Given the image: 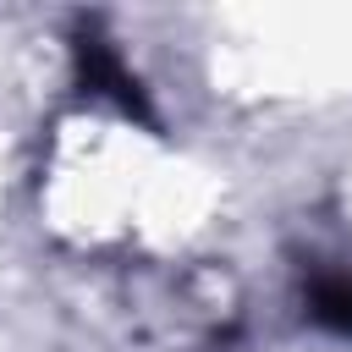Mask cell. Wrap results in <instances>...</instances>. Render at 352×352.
I'll use <instances>...</instances> for the list:
<instances>
[{
  "instance_id": "6da1fadb",
  "label": "cell",
  "mask_w": 352,
  "mask_h": 352,
  "mask_svg": "<svg viewBox=\"0 0 352 352\" xmlns=\"http://www.w3.org/2000/svg\"><path fill=\"white\" fill-rule=\"evenodd\" d=\"M77 77H82L88 94H104V99H116L126 116H143V121H148V99H143V88H138V77L121 66V55L110 50V38L77 33Z\"/></svg>"
},
{
  "instance_id": "7a4b0ae2",
  "label": "cell",
  "mask_w": 352,
  "mask_h": 352,
  "mask_svg": "<svg viewBox=\"0 0 352 352\" xmlns=\"http://www.w3.org/2000/svg\"><path fill=\"white\" fill-rule=\"evenodd\" d=\"M308 314H314V324H324V330H336V336H352V275H330V270H319L314 280H308Z\"/></svg>"
}]
</instances>
